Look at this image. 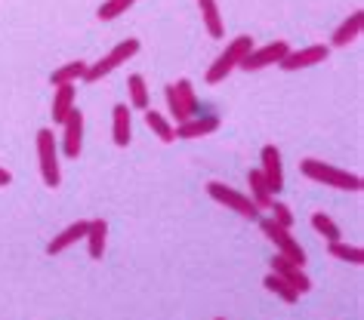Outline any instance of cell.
<instances>
[{
  "label": "cell",
  "mask_w": 364,
  "mask_h": 320,
  "mask_svg": "<svg viewBox=\"0 0 364 320\" xmlns=\"http://www.w3.org/2000/svg\"><path fill=\"white\" fill-rule=\"evenodd\" d=\"M136 0H105V4L96 10V16H99V22H112V19H117V16H124Z\"/></svg>",
  "instance_id": "4316f807"
},
{
  "label": "cell",
  "mask_w": 364,
  "mask_h": 320,
  "mask_svg": "<svg viewBox=\"0 0 364 320\" xmlns=\"http://www.w3.org/2000/svg\"><path fill=\"white\" fill-rule=\"evenodd\" d=\"M114 121H112V136H114V145L117 148H127L133 139V121H130V108H127L124 102L114 105Z\"/></svg>",
  "instance_id": "2e32d148"
},
{
  "label": "cell",
  "mask_w": 364,
  "mask_h": 320,
  "mask_svg": "<svg viewBox=\"0 0 364 320\" xmlns=\"http://www.w3.org/2000/svg\"><path fill=\"white\" fill-rule=\"evenodd\" d=\"M259 222V228H262V234L269 237L272 243H275V250H278V255H284V259H290L294 265H299V268H306V250L299 246V241L294 234H290V228H281V225H275L272 219H257Z\"/></svg>",
  "instance_id": "8992f818"
},
{
  "label": "cell",
  "mask_w": 364,
  "mask_h": 320,
  "mask_svg": "<svg viewBox=\"0 0 364 320\" xmlns=\"http://www.w3.org/2000/svg\"><path fill=\"white\" fill-rule=\"evenodd\" d=\"M272 265V274H278V277H284L290 287H294L299 296H306L309 289H312V280H309V274L299 268V265H294L290 259H284V255H275V259L269 262Z\"/></svg>",
  "instance_id": "7c38bea8"
},
{
  "label": "cell",
  "mask_w": 364,
  "mask_h": 320,
  "mask_svg": "<svg viewBox=\"0 0 364 320\" xmlns=\"http://www.w3.org/2000/svg\"><path fill=\"white\" fill-rule=\"evenodd\" d=\"M10 182H13V172L0 167V188H6V185H10Z\"/></svg>",
  "instance_id": "f1b7e54d"
},
{
  "label": "cell",
  "mask_w": 364,
  "mask_h": 320,
  "mask_svg": "<svg viewBox=\"0 0 364 320\" xmlns=\"http://www.w3.org/2000/svg\"><path fill=\"white\" fill-rule=\"evenodd\" d=\"M220 130V117L216 114H204V117H192V121L176 126V139H201Z\"/></svg>",
  "instance_id": "9a60e30c"
},
{
  "label": "cell",
  "mask_w": 364,
  "mask_h": 320,
  "mask_svg": "<svg viewBox=\"0 0 364 320\" xmlns=\"http://www.w3.org/2000/svg\"><path fill=\"white\" fill-rule=\"evenodd\" d=\"M198 10H201V19H204L207 34H210V38H223L225 25H223L220 4H216V0H198Z\"/></svg>",
  "instance_id": "ffe728a7"
},
{
  "label": "cell",
  "mask_w": 364,
  "mask_h": 320,
  "mask_svg": "<svg viewBox=\"0 0 364 320\" xmlns=\"http://www.w3.org/2000/svg\"><path fill=\"white\" fill-rule=\"evenodd\" d=\"M87 65H90V62H84V59H77V62H65V65L56 68V71L50 75V84H53V87H68V84L75 87L77 80H84Z\"/></svg>",
  "instance_id": "d6986e66"
},
{
  "label": "cell",
  "mask_w": 364,
  "mask_h": 320,
  "mask_svg": "<svg viewBox=\"0 0 364 320\" xmlns=\"http://www.w3.org/2000/svg\"><path fill=\"white\" fill-rule=\"evenodd\" d=\"M87 250H90V259H102L105 253V243H108V225L105 219H90L87 225Z\"/></svg>",
  "instance_id": "e0dca14e"
},
{
  "label": "cell",
  "mask_w": 364,
  "mask_h": 320,
  "mask_svg": "<svg viewBox=\"0 0 364 320\" xmlns=\"http://www.w3.org/2000/svg\"><path fill=\"white\" fill-rule=\"evenodd\" d=\"M272 222L281 225V228H294V213H290V206L287 204H281V200H272Z\"/></svg>",
  "instance_id": "83f0119b"
},
{
  "label": "cell",
  "mask_w": 364,
  "mask_h": 320,
  "mask_svg": "<svg viewBox=\"0 0 364 320\" xmlns=\"http://www.w3.org/2000/svg\"><path fill=\"white\" fill-rule=\"evenodd\" d=\"M207 194H210L216 204H223L225 209H232V213L250 219V222H257V219H259V206L253 204L247 194H241V191L223 185V182H207Z\"/></svg>",
  "instance_id": "52a82bcc"
},
{
  "label": "cell",
  "mask_w": 364,
  "mask_h": 320,
  "mask_svg": "<svg viewBox=\"0 0 364 320\" xmlns=\"http://www.w3.org/2000/svg\"><path fill=\"white\" fill-rule=\"evenodd\" d=\"M361 31H364V10H355V13L346 16L340 22V28L331 34V47H336V50L349 47V43H355L361 38Z\"/></svg>",
  "instance_id": "4fadbf2b"
},
{
  "label": "cell",
  "mask_w": 364,
  "mask_h": 320,
  "mask_svg": "<svg viewBox=\"0 0 364 320\" xmlns=\"http://www.w3.org/2000/svg\"><path fill=\"white\" fill-rule=\"evenodd\" d=\"M247 185H250V194H247V197H250L259 209H269V206H272V200H275V194H272V188H269L266 176H262L259 170H250Z\"/></svg>",
  "instance_id": "44dd1931"
},
{
  "label": "cell",
  "mask_w": 364,
  "mask_h": 320,
  "mask_svg": "<svg viewBox=\"0 0 364 320\" xmlns=\"http://www.w3.org/2000/svg\"><path fill=\"white\" fill-rule=\"evenodd\" d=\"M38 167H41V179L47 188H59L62 185V170H59V145L50 126L38 130Z\"/></svg>",
  "instance_id": "5b68a950"
},
{
  "label": "cell",
  "mask_w": 364,
  "mask_h": 320,
  "mask_svg": "<svg viewBox=\"0 0 364 320\" xmlns=\"http://www.w3.org/2000/svg\"><path fill=\"white\" fill-rule=\"evenodd\" d=\"M327 56H331V47H327V43H312V47H303V50H290L287 56L278 62V68H284V71L312 68L318 62H327Z\"/></svg>",
  "instance_id": "30bf717a"
},
{
  "label": "cell",
  "mask_w": 364,
  "mask_h": 320,
  "mask_svg": "<svg viewBox=\"0 0 364 320\" xmlns=\"http://www.w3.org/2000/svg\"><path fill=\"white\" fill-rule=\"evenodd\" d=\"M145 123H149V130L158 136L161 142H176V123L167 121L161 111H154V108H145Z\"/></svg>",
  "instance_id": "7402d4cb"
},
{
  "label": "cell",
  "mask_w": 364,
  "mask_h": 320,
  "mask_svg": "<svg viewBox=\"0 0 364 320\" xmlns=\"http://www.w3.org/2000/svg\"><path fill=\"white\" fill-rule=\"evenodd\" d=\"M250 50H253V38H250V34H241V38H235V40L229 43V47H225V50L220 53V56H216L213 65L207 68V77H204V80H207L210 87L223 84V80L229 77L232 71L238 68L244 59H247V53H250Z\"/></svg>",
  "instance_id": "3957f363"
},
{
  "label": "cell",
  "mask_w": 364,
  "mask_h": 320,
  "mask_svg": "<svg viewBox=\"0 0 364 320\" xmlns=\"http://www.w3.org/2000/svg\"><path fill=\"white\" fill-rule=\"evenodd\" d=\"M71 108H75V87H56V93H53V108H50V117L53 123H65V117L71 114Z\"/></svg>",
  "instance_id": "ac0fdd59"
},
{
  "label": "cell",
  "mask_w": 364,
  "mask_h": 320,
  "mask_svg": "<svg viewBox=\"0 0 364 320\" xmlns=\"http://www.w3.org/2000/svg\"><path fill=\"white\" fill-rule=\"evenodd\" d=\"M259 160H262L259 172L266 176L272 194H281V191H284V167H281V151L275 148V145H262Z\"/></svg>",
  "instance_id": "8fae6325"
},
{
  "label": "cell",
  "mask_w": 364,
  "mask_h": 320,
  "mask_svg": "<svg viewBox=\"0 0 364 320\" xmlns=\"http://www.w3.org/2000/svg\"><path fill=\"white\" fill-rule=\"evenodd\" d=\"M262 283H266V289H269V292H275V296H278L281 302H287V305H294V302L299 299V292L290 287L284 277H278V274H272V271L266 274V280H262Z\"/></svg>",
  "instance_id": "d4e9b609"
},
{
  "label": "cell",
  "mask_w": 364,
  "mask_h": 320,
  "mask_svg": "<svg viewBox=\"0 0 364 320\" xmlns=\"http://www.w3.org/2000/svg\"><path fill=\"white\" fill-rule=\"evenodd\" d=\"M139 47H142V43L136 40V38H127V40H121V43H114L108 56H102L99 62H90L84 80H87V84H99L102 77H108L112 71L121 68L124 62H130V59L136 56V53H139Z\"/></svg>",
  "instance_id": "277c9868"
},
{
  "label": "cell",
  "mask_w": 364,
  "mask_h": 320,
  "mask_svg": "<svg viewBox=\"0 0 364 320\" xmlns=\"http://www.w3.org/2000/svg\"><path fill=\"white\" fill-rule=\"evenodd\" d=\"M299 172L306 179L318 182V185H327V188H340V191H352V194H361L364 191V179L358 172H349V170H340V167H331V163L318 160V158H306L299 160Z\"/></svg>",
  "instance_id": "6da1fadb"
},
{
  "label": "cell",
  "mask_w": 364,
  "mask_h": 320,
  "mask_svg": "<svg viewBox=\"0 0 364 320\" xmlns=\"http://www.w3.org/2000/svg\"><path fill=\"white\" fill-rule=\"evenodd\" d=\"M216 320H225V317H216Z\"/></svg>",
  "instance_id": "f546056e"
},
{
  "label": "cell",
  "mask_w": 364,
  "mask_h": 320,
  "mask_svg": "<svg viewBox=\"0 0 364 320\" xmlns=\"http://www.w3.org/2000/svg\"><path fill=\"white\" fill-rule=\"evenodd\" d=\"M87 225H90L87 219H77V222L65 225V228H62V231L47 243V253H50V255H59V253L71 250V246H75L77 241H84V237H87Z\"/></svg>",
  "instance_id": "5bb4252c"
},
{
  "label": "cell",
  "mask_w": 364,
  "mask_h": 320,
  "mask_svg": "<svg viewBox=\"0 0 364 320\" xmlns=\"http://www.w3.org/2000/svg\"><path fill=\"white\" fill-rule=\"evenodd\" d=\"M127 89H130V108H136V111H145V108H151L149 87H145V77L142 75H130V77H127Z\"/></svg>",
  "instance_id": "603a6c76"
},
{
  "label": "cell",
  "mask_w": 364,
  "mask_h": 320,
  "mask_svg": "<svg viewBox=\"0 0 364 320\" xmlns=\"http://www.w3.org/2000/svg\"><path fill=\"white\" fill-rule=\"evenodd\" d=\"M312 228H315V231L324 237L327 243L343 241V237H340V225H336V222H333V219L327 216V213H312Z\"/></svg>",
  "instance_id": "484cf974"
},
{
  "label": "cell",
  "mask_w": 364,
  "mask_h": 320,
  "mask_svg": "<svg viewBox=\"0 0 364 320\" xmlns=\"http://www.w3.org/2000/svg\"><path fill=\"white\" fill-rule=\"evenodd\" d=\"M80 151H84V111L75 105L62 123V154L68 160H77Z\"/></svg>",
  "instance_id": "ba28073f"
},
{
  "label": "cell",
  "mask_w": 364,
  "mask_h": 320,
  "mask_svg": "<svg viewBox=\"0 0 364 320\" xmlns=\"http://www.w3.org/2000/svg\"><path fill=\"white\" fill-rule=\"evenodd\" d=\"M290 53V43L287 40H272L266 43V47H253L247 53V59L241 62V71H262V68H269V65H278L281 59H284Z\"/></svg>",
  "instance_id": "9c48e42d"
},
{
  "label": "cell",
  "mask_w": 364,
  "mask_h": 320,
  "mask_svg": "<svg viewBox=\"0 0 364 320\" xmlns=\"http://www.w3.org/2000/svg\"><path fill=\"white\" fill-rule=\"evenodd\" d=\"M327 253H331L333 259H340V262H349V265H364V250H361V246H355V243L333 241V243H327Z\"/></svg>",
  "instance_id": "cb8c5ba5"
},
{
  "label": "cell",
  "mask_w": 364,
  "mask_h": 320,
  "mask_svg": "<svg viewBox=\"0 0 364 320\" xmlns=\"http://www.w3.org/2000/svg\"><path fill=\"white\" fill-rule=\"evenodd\" d=\"M164 99H167V111L170 117L179 123H186V121H192V117H201V111H198V96H195V84L192 80H176V84H167L164 87Z\"/></svg>",
  "instance_id": "7a4b0ae2"
}]
</instances>
